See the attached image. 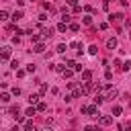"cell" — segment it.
<instances>
[{"instance_id": "e575fe53", "label": "cell", "mask_w": 131, "mask_h": 131, "mask_svg": "<svg viewBox=\"0 0 131 131\" xmlns=\"http://www.w3.org/2000/svg\"><path fill=\"white\" fill-rule=\"evenodd\" d=\"M16 66H18V61H16V59H12V61H10V68H12V70H16Z\"/></svg>"}, {"instance_id": "4dcf8cb0", "label": "cell", "mask_w": 131, "mask_h": 131, "mask_svg": "<svg viewBox=\"0 0 131 131\" xmlns=\"http://www.w3.org/2000/svg\"><path fill=\"white\" fill-rule=\"evenodd\" d=\"M98 29H100V31H106V29H108V23H100V27H98Z\"/></svg>"}, {"instance_id": "4fadbf2b", "label": "cell", "mask_w": 131, "mask_h": 131, "mask_svg": "<svg viewBox=\"0 0 131 131\" xmlns=\"http://www.w3.org/2000/svg\"><path fill=\"white\" fill-rule=\"evenodd\" d=\"M51 35H53V29H51V27H49V29H43V39H49Z\"/></svg>"}, {"instance_id": "d4e9b609", "label": "cell", "mask_w": 131, "mask_h": 131, "mask_svg": "<svg viewBox=\"0 0 131 131\" xmlns=\"http://www.w3.org/2000/svg\"><path fill=\"white\" fill-rule=\"evenodd\" d=\"M45 92H47V84L41 82V84H39V94H45Z\"/></svg>"}, {"instance_id": "2e32d148", "label": "cell", "mask_w": 131, "mask_h": 131, "mask_svg": "<svg viewBox=\"0 0 131 131\" xmlns=\"http://www.w3.org/2000/svg\"><path fill=\"white\" fill-rule=\"evenodd\" d=\"M121 113H123V108H121L119 104H115V106H113V115H115V117H119Z\"/></svg>"}, {"instance_id": "ffe728a7", "label": "cell", "mask_w": 131, "mask_h": 131, "mask_svg": "<svg viewBox=\"0 0 131 131\" xmlns=\"http://www.w3.org/2000/svg\"><path fill=\"white\" fill-rule=\"evenodd\" d=\"M10 92H12V96H20V88H18V86H12Z\"/></svg>"}, {"instance_id": "6da1fadb", "label": "cell", "mask_w": 131, "mask_h": 131, "mask_svg": "<svg viewBox=\"0 0 131 131\" xmlns=\"http://www.w3.org/2000/svg\"><path fill=\"white\" fill-rule=\"evenodd\" d=\"M80 113H82V115H88V117H96V119H98V104L94 102V104L82 106V108H80Z\"/></svg>"}, {"instance_id": "1f68e13d", "label": "cell", "mask_w": 131, "mask_h": 131, "mask_svg": "<svg viewBox=\"0 0 131 131\" xmlns=\"http://www.w3.org/2000/svg\"><path fill=\"white\" fill-rule=\"evenodd\" d=\"M104 78H106V80H111V78H113V72H111V70H106V72H104Z\"/></svg>"}, {"instance_id": "5bb4252c", "label": "cell", "mask_w": 131, "mask_h": 131, "mask_svg": "<svg viewBox=\"0 0 131 131\" xmlns=\"http://www.w3.org/2000/svg\"><path fill=\"white\" fill-rule=\"evenodd\" d=\"M23 16H25V14H23V12H20V10H16V12H14V14H12V20H14V23H16V20H20V18H23Z\"/></svg>"}, {"instance_id": "d590c367", "label": "cell", "mask_w": 131, "mask_h": 131, "mask_svg": "<svg viewBox=\"0 0 131 131\" xmlns=\"http://www.w3.org/2000/svg\"><path fill=\"white\" fill-rule=\"evenodd\" d=\"M68 88L70 90H76V82H68Z\"/></svg>"}, {"instance_id": "7c38bea8", "label": "cell", "mask_w": 131, "mask_h": 131, "mask_svg": "<svg viewBox=\"0 0 131 131\" xmlns=\"http://www.w3.org/2000/svg\"><path fill=\"white\" fill-rule=\"evenodd\" d=\"M39 98H41V94H31V96H29V102H31V104H37Z\"/></svg>"}, {"instance_id": "cb8c5ba5", "label": "cell", "mask_w": 131, "mask_h": 131, "mask_svg": "<svg viewBox=\"0 0 131 131\" xmlns=\"http://www.w3.org/2000/svg\"><path fill=\"white\" fill-rule=\"evenodd\" d=\"M121 70H123V72L131 70V61H125V63H121Z\"/></svg>"}, {"instance_id": "30bf717a", "label": "cell", "mask_w": 131, "mask_h": 131, "mask_svg": "<svg viewBox=\"0 0 131 131\" xmlns=\"http://www.w3.org/2000/svg\"><path fill=\"white\" fill-rule=\"evenodd\" d=\"M74 72H76L74 68H66V70L61 72V76H63V78H72V76H74Z\"/></svg>"}, {"instance_id": "277c9868", "label": "cell", "mask_w": 131, "mask_h": 131, "mask_svg": "<svg viewBox=\"0 0 131 131\" xmlns=\"http://www.w3.org/2000/svg\"><path fill=\"white\" fill-rule=\"evenodd\" d=\"M10 51H12V49H10L8 45H4V47H2V55H0V59H2V61H8V59H10Z\"/></svg>"}, {"instance_id": "52a82bcc", "label": "cell", "mask_w": 131, "mask_h": 131, "mask_svg": "<svg viewBox=\"0 0 131 131\" xmlns=\"http://www.w3.org/2000/svg\"><path fill=\"white\" fill-rule=\"evenodd\" d=\"M33 51L35 53H45V45L39 41V43H35V47H33Z\"/></svg>"}, {"instance_id": "7a4b0ae2", "label": "cell", "mask_w": 131, "mask_h": 131, "mask_svg": "<svg viewBox=\"0 0 131 131\" xmlns=\"http://www.w3.org/2000/svg\"><path fill=\"white\" fill-rule=\"evenodd\" d=\"M113 123V117H108V115H102V117H98V125H102V127H108Z\"/></svg>"}, {"instance_id": "9c48e42d", "label": "cell", "mask_w": 131, "mask_h": 131, "mask_svg": "<svg viewBox=\"0 0 131 131\" xmlns=\"http://www.w3.org/2000/svg\"><path fill=\"white\" fill-rule=\"evenodd\" d=\"M55 29H57V31H59V33H66V31H68V29H70V25H68V23H63V20H61V23H59V25H57V27H55Z\"/></svg>"}, {"instance_id": "d6a6232c", "label": "cell", "mask_w": 131, "mask_h": 131, "mask_svg": "<svg viewBox=\"0 0 131 131\" xmlns=\"http://www.w3.org/2000/svg\"><path fill=\"white\" fill-rule=\"evenodd\" d=\"M119 129H131V121H127V123H125V125H121Z\"/></svg>"}, {"instance_id": "e0dca14e", "label": "cell", "mask_w": 131, "mask_h": 131, "mask_svg": "<svg viewBox=\"0 0 131 131\" xmlns=\"http://www.w3.org/2000/svg\"><path fill=\"white\" fill-rule=\"evenodd\" d=\"M25 131H35V125H33V121H27V123H25Z\"/></svg>"}, {"instance_id": "3957f363", "label": "cell", "mask_w": 131, "mask_h": 131, "mask_svg": "<svg viewBox=\"0 0 131 131\" xmlns=\"http://www.w3.org/2000/svg\"><path fill=\"white\" fill-rule=\"evenodd\" d=\"M106 47H108V49H117V47H119V39H117V37H108V39H106Z\"/></svg>"}, {"instance_id": "f546056e", "label": "cell", "mask_w": 131, "mask_h": 131, "mask_svg": "<svg viewBox=\"0 0 131 131\" xmlns=\"http://www.w3.org/2000/svg\"><path fill=\"white\" fill-rule=\"evenodd\" d=\"M25 74H29V72H27V70H16V76H18V78H23Z\"/></svg>"}, {"instance_id": "8fae6325", "label": "cell", "mask_w": 131, "mask_h": 131, "mask_svg": "<svg viewBox=\"0 0 131 131\" xmlns=\"http://www.w3.org/2000/svg\"><path fill=\"white\" fill-rule=\"evenodd\" d=\"M10 94H12V92H10ZM10 94H8V92H2V94H0V102L8 104V102H10Z\"/></svg>"}, {"instance_id": "ac0fdd59", "label": "cell", "mask_w": 131, "mask_h": 131, "mask_svg": "<svg viewBox=\"0 0 131 131\" xmlns=\"http://www.w3.org/2000/svg\"><path fill=\"white\" fill-rule=\"evenodd\" d=\"M66 49H68V47H66L63 43H59V45L55 47V51H57V53H66Z\"/></svg>"}, {"instance_id": "74e56055", "label": "cell", "mask_w": 131, "mask_h": 131, "mask_svg": "<svg viewBox=\"0 0 131 131\" xmlns=\"http://www.w3.org/2000/svg\"><path fill=\"white\" fill-rule=\"evenodd\" d=\"M66 2H68L70 6H76V4H78V0H66Z\"/></svg>"}, {"instance_id": "f1b7e54d", "label": "cell", "mask_w": 131, "mask_h": 131, "mask_svg": "<svg viewBox=\"0 0 131 131\" xmlns=\"http://www.w3.org/2000/svg\"><path fill=\"white\" fill-rule=\"evenodd\" d=\"M55 70H57V72H59V74H61V72H63V70H66V63H57V66H55Z\"/></svg>"}, {"instance_id": "7402d4cb", "label": "cell", "mask_w": 131, "mask_h": 131, "mask_svg": "<svg viewBox=\"0 0 131 131\" xmlns=\"http://www.w3.org/2000/svg\"><path fill=\"white\" fill-rule=\"evenodd\" d=\"M70 31H72V33L80 31V25H76V23H70Z\"/></svg>"}, {"instance_id": "8d00e7d4", "label": "cell", "mask_w": 131, "mask_h": 131, "mask_svg": "<svg viewBox=\"0 0 131 131\" xmlns=\"http://www.w3.org/2000/svg\"><path fill=\"white\" fill-rule=\"evenodd\" d=\"M74 100V94H66V102H72Z\"/></svg>"}, {"instance_id": "4316f807", "label": "cell", "mask_w": 131, "mask_h": 131, "mask_svg": "<svg viewBox=\"0 0 131 131\" xmlns=\"http://www.w3.org/2000/svg\"><path fill=\"white\" fill-rule=\"evenodd\" d=\"M35 70H37V66H35V63H29V66H27V72H29V74H33Z\"/></svg>"}, {"instance_id": "484cf974", "label": "cell", "mask_w": 131, "mask_h": 131, "mask_svg": "<svg viewBox=\"0 0 131 131\" xmlns=\"http://www.w3.org/2000/svg\"><path fill=\"white\" fill-rule=\"evenodd\" d=\"M0 20H8V12L6 10H0Z\"/></svg>"}, {"instance_id": "5b68a950", "label": "cell", "mask_w": 131, "mask_h": 131, "mask_svg": "<svg viewBox=\"0 0 131 131\" xmlns=\"http://www.w3.org/2000/svg\"><path fill=\"white\" fill-rule=\"evenodd\" d=\"M108 20H111V23H121V20H123V12H115V14H111Z\"/></svg>"}, {"instance_id": "8992f818", "label": "cell", "mask_w": 131, "mask_h": 131, "mask_svg": "<svg viewBox=\"0 0 131 131\" xmlns=\"http://www.w3.org/2000/svg\"><path fill=\"white\" fill-rule=\"evenodd\" d=\"M80 74H82V82H90L92 80V72L90 70H82Z\"/></svg>"}, {"instance_id": "d6986e66", "label": "cell", "mask_w": 131, "mask_h": 131, "mask_svg": "<svg viewBox=\"0 0 131 131\" xmlns=\"http://www.w3.org/2000/svg\"><path fill=\"white\" fill-rule=\"evenodd\" d=\"M88 53H90V55H96V53H98V47H96V45H90V47H88Z\"/></svg>"}, {"instance_id": "603a6c76", "label": "cell", "mask_w": 131, "mask_h": 131, "mask_svg": "<svg viewBox=\"0 0 131 131\" xmlns=\"http://www.w3.org/2000/svg\"><path fill=\"white\" fill-rule=\"evenodd\" d=\"M70 47H72V49H78V51H82V49H80L82 45H80L78 41H72V43H70Z\"/></svg>"}, {"instance_id": "83f0119b", "label": "cell", "mask_w": 131, "mask_h": 131, "mask_svg": "<svg viewBox=\"0 0 131 131\" xmlns=\"http://www.w3.org/2000/svg\"><path fill=\"white\" fill-rule=\"evenodd\" d=\"M82 23H84V25H92V16H84Z\"/></svg>"}, {"instance_id": "44dd1931", "label": "cell", "mask_w": 131, "mask_h": 131, "mask_svg": "<svg viewBox=\"0 0 131 131\" xmlns=\"http://www.w3.org/2000/svg\"><path fill=\"white\" fill-rule=\"evenodd\" d=\"M61 20H63V23H68V25H70V14H68V12H66V10H63V12H61Z\"/></svg>"}, {"instance_id": "836d02e7", "label": "cell", "mask_w": 131, "mask_h": 131, "mask_svg": "<svg viewBox=\"0 0 131 131\" xmlns=\"http://www.w3.org/2000/svg\"><path fill=\"white\" fill-rule=\"evenodd\" d=\"M31 39H33V43H39V41H41V37H39V35H33Z\"/></svg>"}, {"instance_id": "ba28073f", "label": "cell", "mask_w": 131, "mask_h": 131, "mask_svg": "<svg viewBox=\"0 0 131 131\" xmlns=\"http://www.w3.org/2000/svg\"><path fill=\"white\" fill-rule=\"evenodd\" d=\"M25 115H27V117H29V119H33V117H35V115H37V106H29V108H27V111H25Z\"/></svg>"}, {"instance_id": "9a60e30c", "label": "cell", "mask_w": 131, "mask_h": 131, "mask_svg": "<svg viewBox=\"0 0 131 131\" xmlns=\"http://www.w3.org/2000/svg\"><path fill=\"white\" fill-rule=\"evenodd\" d=\"M37 111H39V113H45V111H47V104H45V102H37Z\"/></svg>"}]
</instances>
